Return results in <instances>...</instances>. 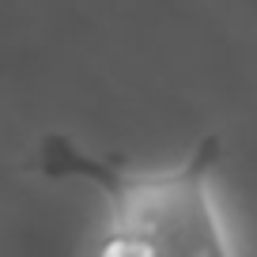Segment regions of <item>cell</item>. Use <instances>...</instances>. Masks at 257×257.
I'll list each match as a JSON object with an SVG mask.
<instances>
[{
    "instance_id": "obj_1",
    "label": "cell",
    "mask_w": 257,
    "mask_h": 257,
    "mask_svg": "<svg viewBox=\"0 0 257 257\" xmlns=\"http://www.w3.org/2000/svg\"><path fill=\"white\" fill-rule=\"evenodd\" d=\"M216 159L219 140L204 137L189 163L137 174L110 159L83 155L64 137H46L38 167L49 178H87L106 193L110 231L95 257H234L208 193Z\"/></svg>"
}]
</instances>
